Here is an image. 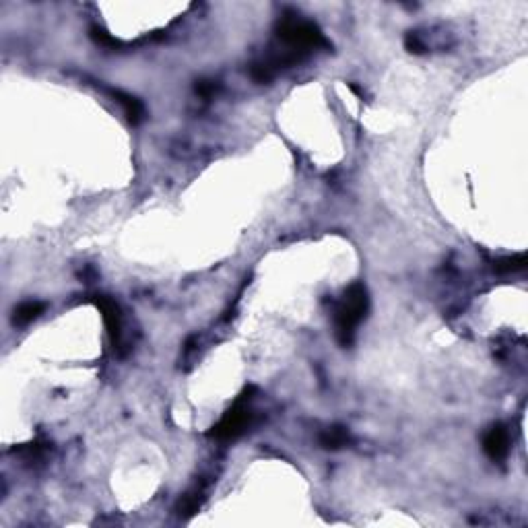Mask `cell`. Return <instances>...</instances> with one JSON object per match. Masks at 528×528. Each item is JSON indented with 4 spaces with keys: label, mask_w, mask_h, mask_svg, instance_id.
Wrapping results in <instances>:
<instances>
[{
    "label": "cell",
    "mask_w": 528,
    "mask_h": 528,
    "mask_svg": "<svg viewBox=\"0 0 528 528\" xmlns=\"http://www.w3.org/2000/svg\"><path fill=\"white\" fill-rule=\"evenodd\" d=\"M483 450L493 462H502L510 452V433L504 425H493L483 437Z\"/></svg>",
    "instance_id": "4"
},
{
    "label": "cell",
    "mask_w": 528,
    "mask_h": 528,
    "mask_svg": "<svg viewBox=\"0 0 528 528\" xmlns=\"http://www.w3.org/2000/svg\"><path fill=\"white\" fill-rule=\"evenodd\" d=\"M91 37L97 41V44H102V46H106V48H116L118 46V41L114 39V37H110L104 29H100V27H91Z\"/></svg>",
    "instance_id": "12"
},
{
    "label": "cell",
    "mask_w": 528,
    "mask_h": 528,
    "mask_svg": "<svg viewBox=\"0 0 528 528\" xmlns=\"http://www.w3.org/2000/svg\"><path fill=\"white\" fill-rule=\"evenodd\" d=\"M370 308V297L368 291L361 283H353L341 303L334 310V328H337V339L343 347H351V343L355 341V332L357 326L361 324V320L366 318Z\"/></svg>",
    "instance_id": "1"
},
{
    "label": "cell",
    "mask_w": 528,
    "mask_h": 528,
    "mask_svg": "<svg viewBox=\"0 0 528 528\" xmlns=\"http://www.w3.org/2000/svg\"><path fill=\"white\" fill-rule=\"evenodd\" d=\"M250 395H252V388H248L236 400V404L213 427L211 437H215L219 442H234L248 431V427L252 425V419H254V413L250 408V398H252Z\"/></svg>",
    "instance_id": "3"
},
{
    "label": "cell",
    "mask_w": 528,
    "mask_h": 528,
    "mask_svg": "<svg viewBox=\"0 0 528 528\" xmlns=\"http://www.w3.org/2000/svg\"><path fill=\"white\" fill-rule=\"evenodd\" d=\"M41 312H44V303H39V301H25V303H21V305L15 310L12 324L25 326V324L33 322Z\"/></svg>",
    "instance_id": "9"
},
{
    "label": "cell",
    "mask_w": 528,
    "mask_h": 528,
    "mask_svg": "<svg viewBox=\"0 0 528 528\" xmlns=\"http://www.w3.org/2000/svg\"><path fill=\"white\" fill-rule=\"evenodd\" d=\"M349 442H351V435H349L347 427H343V425H332V427H328L320 433V446L326 448V450L345 448Z\"/></svg>",
    "instance_id": "7"
},
{
    "label": "cell",
    "mask_w": 528,
    "mask_h": 528,
    "mask_svg": "<svg viewBox=\"0 0 528 528\" xmlns=\"http://www.w3.org/2000/svg\"><path fill=\"white\" fill-rule=\"evenodd\" d=\"M496 272L500 274H508V272H518L527 268V254H516V256H508V258H500L493 264Z\"/></svg>",
    "instance_id": "10"
},
{
    "label": "cell",
    "mask_w": 528,
    "mask_h": 528,
    "mask_svg": "<svg viewBox=\"0 0 528 528\" xmlns=\"http://www.w3.org/2000/svg\"><path fill=\"white\" fill-rule=\"evenodd\" d=\"M194 89H196V93H198V95H202V97H211V95L215 93V89H217V87H215V83H213V81H198Z\"/></svg>",
    "instance_id": "13"
},
{
    "label": "cell",
    "mask_w": 528,
    "mask_h": 528,
    "mask_svg": "<svg viewBox=\"0 0 528 528\" xmlns=\"http://www.w3.org/2000/svg\"><path fill=\"white\" fill-rule=\"evenodd\" d=\"M112 97L122 106V110H124L129 122H132V124H140V122L144 120V106L140 104V100L132 97V95L124 93V91H118V89H112Z\"/></svg>",
    "instance_id": "6"
},
{
    "label": "cell",
    "mask_w": 528,
    "mask_h": 528,
    "mask_svg": "<svg viewBox=\"0 0 528 528\" xmlns=\"http://www.w3.org/2000/svg\"><path fill=\"white\" fill-rule=\"evenodd\" d=\"M404 48L413 54H423L425 52V44L421 41V37L415 31H408L404 37Z\"/></svg>",
    "instance_id": "11"
},
{
    "label": "cell",
    "mask_w": 528,
    "mask_h": 528,
    "mask_svg": "<svg viewBox=\"0 0 528 528\" xmlns=\"http://www.w3.org/2000/svg\"><path fill=\"white\" fill-rule=\"evenodd\" d=\"M205 502V489L202 487H194L192 491H188L186 496H182L180 504H178V514L188 518L192 516L194 512H198V508L202 506Z\"/></svg>",
    "instance_id": "8"
},
{
    "label": "cell",
    "mask_w": 528,
    "mask_h": 528,
    "mask_svg": "<svg viewBox=\"0 0 528 528\" xmlns=\"http://www.w3.org/2000/svg\"><path fill=\"white\" fill-rule=\"evenodd\" d=\"M93 301H95V305L100 308V312L104 316V322H106V328H108V334H110L112 343L118 345L120 343V334H122V320H120L118 305L110 297H106V295H97Z\"/></svg>",
    "instance_id": "5"
},
{
    "label": "cell",
    "mask_w": 528,
    "mask_h": 528,
    "mask_svg": "<svg viewBox=\"0 0 528 528\" xmlns=\"http://www.w3.org/2000/svg\"><path fill=\"white\" fill-rule=\"evenodd\" d=\"M276 33L285 44H289L293 50L303 54L312 48L328 46L318 25L308 19H301L297 12H287L285 17H281L276 25Z\"/></svg>",
    "instance_id": "2"
}]
</instances>
